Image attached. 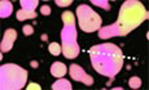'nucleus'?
I'll return each mask as SVG.
<instances>
[{"label": "nucleus", "mask_w": 149, "mask_h": 90, "mask_svg": "<svg viewBox=\"0 0 149 90\" xmlns=\"http://www.w3.org/2000/svg\"><path fill=\"white\" fill-rule=\"evenodd\" d=\"M93 70L107 77H114L123 66L122 50L114 44L95 45L90 49Z\"/></svg>", "instance_id": "nucleus-1"}, {"label": "nucleus", "mask_w": 149, "mask_h": 90, "mask_svg": "<svg viewBox=\"0 0 149 90\" xmlns=\"http://www.w3.org/2000/svg\"><path fill=\"white\" fill-rule=\"evenodd\" d=\"M148 18L149 13L141 3L137 0H127L122 4L118 21L114 23L117 29V35L126 36Z\"/></svg>", "instance_id": "nucleus-2"}, {"label": "nucleus", "mask_w": 149, "mask_h": 90, "mask_svg": "<svg viewBox=\"0 0 149 90\" xmlns=\"http://www.w3.org/2000/svg\"><path fill=\"white\" fill-rule=\"evenodd\" d=\"M27 81V71L17 64L8 63L0 68V89L19 90Z\"/></svg>", "instance_id": "nucleus-3"}, {"label": "nucleus", "mask_w": 149, "mask_h": 90, "mask_svg": "<svg viewBox=\"0 0 149 90\" xmlns=\"http://www.w3.org/2000/svg\"><path fill=\"white\" fill-rule=\"evenodd\" d=\"M77 17H78L79 27L84 32H95L101 29L102 19L91 7L82 4L77 8Z\"/></svg>", "instance_id": "nucleus-4"}, {"label": "nucleus", "mask_w": 149, "mask_h": 90, "mask_svg": "<svg viewBox=\"0 0 149 90\" xmlns=\"http://www.w3.org/2000/svg\"><path fill=\"white\" fill-rule=\"evenodd\" d=\"M69 72H70L71 78L75 80V81H78V82H82L87 86H91L93 84L92 76L86 74L84 70H83L81 66H78V64H71L70 68H69Z\"/></svg>", "instance_id": "nucleus-5"}, {"label": "nucleus", "mask_w": 149, "mask_h": 90, "mask_svg": "<svg viewBox=\"0 0 149 90\" xmlns=\"http://www.w3.org/2000/svg\"><path fill=\"white\" fill-rule=\"evenodd\" d=\"M17 39V31L13 29H8L4 32V38L1 40V44H0V49H1V53H7L9 52L13 48V44Z\"/></svg>", "instance_id": "nucleus-6"}, {"label": "nucleus", "mask_w": 149, "mask_h": 90, "mask_svg": "<svg viewBox=\"0 0 149 90\" xmlns=\"http://www.w3.org/2000/svg\"><path fill=\"white\" fill-rule=\"evenodd\" d=\"M62 44H75L77 43V29L75 25L73 26H64L61 30Z\"/></svg>", "instance_id": "nucleus-7"}, {"label": "nucleus", "mask_w": 149, "mask_h": 90, "mask_svg": "<svg viewBox=\"0 0 149 90\" xmlns=\"http://www.w3.org/2000/svg\"><path fill=\"white\" fill-rule=\"evenodd\" d=\"M62 53L68 59H74L79 55L81 53V48H79L78 43L75 44H62Z\"/></svg>", "instance_id": "nucleus-8"}, {"label": "nucleus", "mask_w": 149, "mask_h": 90, "mask_svg": "<svg viewBox=\"0 0 149 90\" xmlns=\"http://www.w3.org/2000/svg\"><path fill=\"white\" fill-rule=\"evenodd\" d=\"M66 66H65L62 62H54V63L51 66V74L54 77H62L66 74Z\"/></svg>", "instance_id": "nucleus-9"}, {"label": "nucleus", "mask_w": 149, "mask_h": 90, "mask_svg": "<svg viewBox=\"0 0 149 90\" xmlns=\"http://www.w3.org/2000/svg\"><path fill=\"white\" fill-rule=\"evenodd\" d=\"M114 36H118L117 35V29H116V26H114V23L108 27H102V29L99 30L100 39H110V38H114Z\"/></svg>", "instance_id": "nucleus-10"}, {"label": "nucleus", "mask_w": 149, "mask_h": 90, "mask_svg": "<svg viewBox=\"0 0 149 90\" xmlns=\"http://www.w3.org/2000/svg\"><path fill=\"white\" fill-rule=\"evenodd\" d=\"M12 10H13V5L10 1L8 0H1L0 1V17L1 18H7L12 14Z\"/></svg>", "instance_id": "nucleus-11"}, {"label": "nucleus", "mask_w": 149, "mask_h": 90, "mask_svg": "<svg viewBox=\"0 0 149 90\" xmlns=\"http://www.w3.org/2000/svg\"><path fill=\"white\" fill-rule=\"evenodd\" d=\"M36 13L35 10H27V9H19L18 12L16 13V17L18 21H26V19H33L36 18Z\"/></svg>", "instance_id": "nucleus-12"}, {"label": "nucleus", "mask_w": 149, "mask_h": 90, "mask_svg": "<svg viewBox=\"0 0 149 90\" xmlns=\"http://www.w3.org/2000/svg\"><path fill=\"white\" fill-rule=\"evenodd\" d=\"M51 88H52V90H71L73 86H71V84L69 82L68 80L60 78V80H57Z\"/></svg>", "instance_id": "nucleus-13"}, {"label": "nucleus", "mask_w": 149, "mask_h": 90, "mask_svg": "<svg viewBox=\"0 0 149 90\" xmlns=\"http://www.w3.org/2000/svg\"><path fill=\"white\" fill-rule=\"evenodd\" d=\"M61 19L65 26H73L75 23V18H74V14L71 12H64L61 14Z\"/></svg>", "instance_id": "nucleus-14"}, {"label": "nucleus", "mask_w": 149, "mask_h": 90, "mask_svg": "<svg viewBox=\"0 0 149 90\" xmlns=\"http://www.w3.org/2000/svg\"><path fill=\"white\" fill-rule=\"evenodd\" d=\"M19 4L22 5V9H27V10H35V8L38 7L39 1L38 0H21Z\"/></svg>", "instance_id": "nucleus-15"}, {"label": "nucleus", "mask_w": 149, "mask_h": 90, "mask_svg": "<svg viewBox=\"0 0 149 90\" xmlns=\"http://www.w3.org/2000/svg\"><path fill=\"white\" fill-rule=\"evenodd\" d=\"M48 50H49V53L52 55H60L62 52V48L61 45H58L57 43H51L49 46H48Z\"/></svg>", "instance_id": "nucleus-16"}, {"label": "nucleus", "mask_w": 149, "mask_h": 90, "mask_svg": "<svg viewBox=\"0 0 149 90\" xmlns=\"http://www.w3.org/2000/svg\"><path fill=\"white\" fill-rule=\"evenodd\" d=\"M128 86H130L131 89H139L140 86H141V78L137 77V76L131 77L130 80H128Z\"/></svg>", "instance_id": "nucleus-17"}, {"label": "nucleus", "mask_w": 149, "mask_h": 90, "mask_svg": "<svg viewBox=\"0 0 149 90\" xmlns=\"http://www.w3.org/2000/svg\"><path fill=\"white\" fill-rule=\"evenodd\" d=\"M91 4H95L96 7H100L105 10H110V4L107 0H91Z\"/></svg>", "instance_id": "nucleus-18"}, {"label": "nucleus", "mask_w": 149, "mask_h": 90, "mask_svg": "<svg viewBox=\"0 0 149 90\" xmlns=\"http://www.w3.org/2000/svg\"><path fill=\"white\" fill-rule=\"evenodd\" d=\"M22 32H24L25 36H30L34 33V27L31 25H26V26L22 27Z\"/></svg>", "instance_id": "nucleus-19"}, {"label": "nucleus", "mask_w": 149, "mask_h": 90, "mask_svg": "<svg viewBox=\"0 0 149 90\" xmlns=\"http://www.w3.org/2000/svg\"><path fill=\"white\" fill-rule=\"evenodd\" d=\"M54 4H57L58 7H69L73 4V0H56Z\"/></svg>", "instance_id": "nucleus-20"}, {"label": "nucleus", "mask_w": 149, "mask_h": 90, "mask_svg": "<svg viewBox=\"0 0 149 90\" xmlns=\"http://www.w3.org/2000/svg\"><path fill=\"white\" fill-rule=\"evenodd\" d=\"M40 13L44 16H49L51 14V7L49 5H43L40 8Z\"/></svg>", "instance_id": "nucleus-21"}, {"label": "nucleus", "mask_w": 149, "mask_h": 90, "mask_svg": "<svg viewBox=\"0 0 149 90\" xmlns=\"http://www.w3.org/2000/svg\"><path fill=\"white\" fill-rule=\"evenodd\" d=\"M26 89L27 90H40L42 89V86L39 85V84H35V82H31V84H29V86H26Z\"/></svg>", "instance_id": "nucleus-22"}, {"label": "nucleus", "mask_w": 149, "mask_h": 90, "mask_svg": "<svg viewBox=\"0 0 149 90\" xmlns=\"http://www.w3.org/2000/svg\"><path fill=\"white\" fill-rule=\"evenodd\" d=\"M30 66L33 67V68H38V67H39V63H38L36 61H31V62H30Z\"/></svg>", "instance_id": "nucleus-23"}, {"label": "nucleus", "mask_w": 149, "mask_h": 90, "mask_svg": "<svg viewBox=\"0 0 149 90\" xmlns=\"http://www.w3.org/2000/svg\"><path fill=\"white\" fill-rule=\"evenodd\" d=\"M40 39H42V40H43V41H47V40H48V36H47V35H45V33H43V35L40 36Z\"/></svg>", "instance_id": "nucleus-24"}, {"label": "nucleus", "mask_w": 149, "mask_h": 90, "mask_svg": "<svg viewBox=\"0 0 149 90\" xmlns=\"http://www.w3.org/2000/svg\"><path fill=\"white\" fill-rule=\"evenodd\" d=\"M113 90H122V88H119V86H117V88H113Z\"/></svg>", "instance_id": "nucleus-25"}]
</instances>
